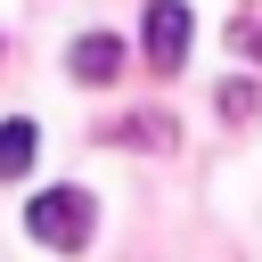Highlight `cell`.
<instances>
[{
  "instance_id": "obj_6",
  "label": "cell",
  "mask_w": 262,
  "mask_h": 262,
  "mask_svg": "<svg viewBox=\"0 0 262 262\" xmlns=\"http://www.w3.org/2000/svg\"><path fill=\"white\" fill-rule=\"evenodd\" d=\"M229 41H237V49H246V57H254V66H262V33H254V25H237V33H229Z\"/></svg>"
},
{
  "instance_id": "obj_3",
  "label": "cell",
  "mask_w": 262,
  "mask_h": 262,
  "mask_svg": "<svg viewBox=\"0 0 262 262\" xmlns=\"http://www.w3.org/2000/svg\"><path fill=\"white\" fill-rule=\"evenodd\" d=\"M66 74H74V82H115V74H123V41H115V33H82V41L66 49Z\"/></svg>"
},
{
  "instance_id": "obj_2",
  "label": "cell",
  "mask_w": 262,
  "mask_h": 262,
  "mask_svg": "<svg viewBox=\"0 0 262 262\" xmlns=\"http://www.w3.org/2000/svg\"><path fill=\"white\" fill-rule=\"evenodd\" d=\"M139 41H147V66H156V74H172V66L188 57V0H147Z\"/></svg>"
},
{
  "instance_id": "obj_5",
  "label": "cell",
  "mask_w": 262,
  "mask_h": 262,
  "mask_svg": "<svg viewBox=\"0 0 262 262\" xmlns=\"http://www.w3.org/2000/svg\"><path fill=\"white\" fill-rule=\"evenodd\" d=\"M213 106H221V123H246V115L262 106V90H254V82H221V90H213Z\"/></svg>"
},
{
  "instance_id": "obj_4",
  "label": "cell",
  "mask_w": 262,
  "mask_h": 262,
  "mask_svg": "<svg viewBox=\"0 0 262 262\" xmlns=\"http://www.w3.org/2000/svg\"><path fill=\"white\" fill-rule=\"evenodd\" d=\"M33 156H41V123L8 115V123H0V180H25V172H33Z\"/></svg>"
},
{
  "instance_id": "obj_1",
  "label": "cell",
  "mask_w": 262,
  "mask_h": 262,
  "mask_svg": "<svg viewBox=\"0 0 262 262\" xmlns=\"http://www.w3.org/2000/svg\"><path fill=\"white\" fill-rule=\"evenodd\" d=\"M90 221H98L90 188H33V205H25V229H33L49 254H82Z\"/></svg>"
}]
</instances>
